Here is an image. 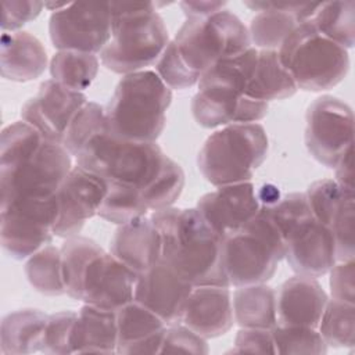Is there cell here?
Returning a JSON list of instances; mask_svg holds the SVG:
<instances>
[{"label": "cell", "mask_w": 355, "mask_h": 355, "mask_svg": "<svg viewBox=\"0 0 355 355\" xmlns=\"http://www.w3.org/2000/svg\"><path fill=\"white\" fill-rule=\"evenodd\" d=\"M161 236V259L191 286L229 287L222 237L196 208L168 207L150 215Z\"/></svg>", "instance_id": "1"}, {"label": "cell", "mask_w": 355, "mask_h": 355, "mask_svg": "<svg viewBox=\"0 0 355 355\" xmlns=\"http://www.w3.org/2000/svg\"><path fill=\"white\" fill-rule=\"evenodd\" d=\"M111 39L100 53L115 73H132L155 64L169 43L168 29L154 1L111 3Z\"/></svg>", "instance_id": "2"}, {"label": "cell", "mask_w": 355, "mask_h": 355, "mask_svg": "<svg viewBox=\"0 0 355 355\" xmlns=\"http://www.w3.org/2000/svg\"><path fill=\"white\" fill-rule=\"evenodd\" d=\"M171 101L172 89L155 71L123 75L105 105L107 129L118 139L155 141L165 128Z\"/></svg>", "instance_id": "3"}, {"label": "cell", "mask_w": 355, "mask_h": 355, "mask_svg": "<svg viewBox=\"0 0 355 355\" xmlns=\"http://www.w3.org/2000/svg\"><path fill=\"white\" fill-rule=\"evenodd\" d=\"M269 140L258 122L232 123L211 133L197 155V165L215 187L251 182L266 159Z\"/></svg>", "instance_id": "4"}, {"label": "cell", "mask_w": 355, "mask_h": 355, "mask_svg": "<svg viewBox=\"0 0 355 355\" xmlns=\"http://www.w3.org/2000/svg\"><path fill=\"white\" fill-rule=\"evenodd\" d=\"M284 240L268 209L222 239V265L229 287L266 283L284 258Z\"/></svg>", "instance_id": "5"}, {"label": "cell", "mask_w": 355, "mask_h": 355, "mask_svg": "<svg viewBox=\"0 0 355 355\" xmlns=\"http://www.w3.org/2000/svg\"><path fill=\"white\" fill-rule=\"evenodd\" d=\"M168 155L155 141L118 139L104 129L75 157L76 165L107 182L132 186L143 193L162 169Z\"/></svg>", "instance_id": "6"}, {"label": "cell", "mask_w": 355, "mask_h": 355, "mask_svg": "<svg viewBox=\"0 0 355 355\" xmlns=\"http://www.w3.org/2000/svg\"><path fill=\"white\" fill-rule=\"evenodd\" d=\"M171 46L187 72L198 82L219 60L239 54L252 44L241 19L223 8L205 18H187Z\"/></svg>", "instance_id": "7"}, {"label": "cell", "mask_w": 355, "mask_h": 355, "mask_svg": "<svg viewBox=\"0 0 355 355\" xmlns=\"http://www.w3.org/2000/svg\"><path fill=\"white\" fill-rule=\"evenodd\" d=\"M298 89L323 92L337 86L348 73V50L320 35L311 19L297 25L277 50Z\"/></svg>", "instance_id": "8"}, {"label": "cell", "mask_w": 355, "mask_h": 355, "mask_svg": "<svg viewBox=\"0 0 355 355\" xmlns=\"http://www.w3.org/2000/svg\"><path fill=\"white\" fill-rule=\"evenodd\" d=\"M53 197L15 198L1 204L0 237L3 248L14 259H25L50 244L55 220Z\"/></svg>", "instance_id": "9"}, {"label": "cell", "mask_w": 355, "mask_h": 355, "mask_svg": "<svg viewBox=\"0 0 355 355\" xmlns=\"http://www.w3.org/2000/svg\"><path fill=\"white\" fill-rule=\"evenodd\" d=\"M72 166V155L62 143L46 139L28 159L0 173L1 204L15 198L53 197Z\"/></svg>", "instance_id": "10"}, {"label": "cell", "mask_w": 355, "mask_h": 355, "mask_svg": "<svg viewBox=\"0 0 355 355\" xmlns=\"http://www.w3.org/2000/svg\"><path fill=\"white\" fill-rule=\"evenodd\" d=\"M305 146L322 165L334 168L348 148L352 147L354 114L338 97L320 96L313 100L305 114Z\"/></svg>", "instance_id": "11"}, {"label": "cell", "mask_w": 355, "mask_h": 355, "mask_svg": "<svg viewBox=\"0 0 355 355\" xmlns=\"http://www.w3.org/2000/svg\"><path fill=\"white\" fill-rule=\"evenodd\" d=\"M111 31V3H67L49 19L50 39L57 50L101 53Z\"/></svg>", "instance_id": "12"}, {"label": "cell", "mask_w": 355, "mask_h": 355, "mask_svg": "<svg viewBox=\"0 0 355 355\" xmlns=\"http://www.w3.org/2000/svg\"><path fill=\"white\" fill-rule=\"evenodd\" d=\"M107 190L104 178L73 165L55 193L54 236L68 239L79 234L86 220L97 215Z\"/></svg>", "instance_id": "13"}, {"label": "cell", "mask_w": 355, "mask_h": 355, "mask_svg": "<svg viewBox=\"0 0 355 355\" xmlns=\"http://www.w3.org/2000/svg\"><path fill=\"white\" fill-rule=\"evenodd\" d=\"M137 273L103 248L86 263L73 300L116 311L133 300Z\"/></svg>", "instance_id": "14"}, {"label": "cell", "mask_w": 355, "mask_h": 355, "mask_svg": "<svg viewBox=\"0 0 355 355\" xmlns=\"http://www.w3.org/2000/svg\"><path fill=\"white\" fill-rule=\"evenodd\" d=\"M86 103L85 93L49 79L40 83L37 93L25 101L21 118L46 139L61 143L71 121Z\"/></svg>", "instance_id": "15"}, {"label": "cell", "mask_w": 355, "mask_h": 355, "mask_svg": "<svg viewBox=\"0 0 355 355\" xmlns=\"http://www.w3.org/2000/svg\"><path fill=\"white\" fill-rule=\"evenodd\" d=\"M194 286L159 259L136 277L133 300L159 316L166 326L180 323Z\"/></svg>", "instance_id": "16"}, {"label": "cell", "mask_w": 355, "mask_h": 355, "mask_svg": "<svg viewBox=\"0 0 355 355\" xmlns=\"http://www.w3.org/2000/svg\"><path fill=\"white\" fill-rule=\"evenodd\" d=\"M196 209L222 239L241 229L261 209L252 182L219 186L200 197Z\"/></svg>", "instance_id": "17"}, {"label": "cell", "mask_w": 355, "mask_h": 355, "mask_svg": "<svg viewBox=\"0 0 355 355\" xmlns=\"http://www.w3.org/2000/svg\"><path fill=\"white\" fill-rule=\"evenodd\" d=\"M194 121L207 129L232 123H254L266 116L269 105L236 90L219 86H198L191 100Z\"/></svg>", "instance_id": "18"}, {"label": "cell", "mask_w": 355, "mask_h": 355, "mask_svg": "<svg viewBox=\"0 0 355 355\" xmlns=\"http://www.w3.org/2000/svg\"><path fill=\"white\" fill-rule=\"evenodd\" d=\"M319 4L247 1L248 8L258 11L247 28L251 44L258 50L277 51L298 24L313 17Z\"/></svg>", "instance_id": "19"}, {"label": "cell", "mask_w": 355, "mask_h": 355, "mask_svg": "<svg viewBox=\"0 0 355 355\" xmlns=\"http://www.w3.org/2000/svg\"><path fill=\"white\" fill-rule=\"evenodd\" d=\"M284 244V258L297 275L316 279L329 273L337 262L333 234L315 218L290 232Z\"/></svg>", "instance_id": "20"}, {"label": "cell", "mask_w": 355, "mask_h": 355, "mask_svg": "<svg viewBox=\"0 0 355 355\" xmlns=\"http://www.w3.org/2000/svg\"><path fill=\"white\" fill-rule=\"evenodd\" d=\"M180 323L204 338L227 333L234 323L229 287L194 286L184 305Z\"/></svg>", "instance_id": "21"}, {"label": "cell", "mask_w": 355, "mask_h": 355, "mask_svg": "<svg viewBox=\"0 0 355 355\" xmlns=\"http://www.w3.org/2000/svg\"><path fill=\"white\" fill-rule=\"evenodd\" d=\"M329 297L315 277L297 275L276 290L277 324L318 329Z\"/></svg>", "instance_id": "22"}, {"label": "cell", "mask_w": 355, "mask_h": 355, "mask_svg": "<svg viewBox=\"0 0 355 355\" xmlns=\"http://www.w3.org/2000/svg\"><path fill=\"white\" fill-rule=\"evenodd\" d=\"M115 315L116 354H159L166 330V324L159 316L135 300L116 309Z\"/></svg>", "instance_id": "23"}, {"label": "cell", "mask_w": 355, "mask_h": 355, "mask_svg": "<svg viewBox=\"0 0 355 355\" xmlns=\"http://www.w3.org/2000/svg\"><path fill=\"white\" fill-rule=\"evenodd\" d=\"M110 252L137 275L161 259V236L150 216H139L115 230Z\"/></svg>", "instance_id": "24"}, {"label": "cell", "mask_w": 355, "mask_h": 355, "mask_svg": "<svg viewBox=\"0 0 355 355\" xmlns=\"http://www.w3.org/2000/svg\"><path fill=\"white\" fill-rule=\"evenodd\" d=\"M47 53L42 42L29 32H3L0 42L1 76L12 82L39 78L47 67Z\"/></svg>", "instance_id": "25"}, {"label": "cell", "mask_w": 355, "mask_h": 355, "mask_svg": "<svg viewBox=\"0 0 355 355\" xmlns=\"http://www.w3.org/2000/svg\"><path fill=\"white\" fill-rule=\"evenodd\" d=\"M115 311L83 304L72 333L73 354H116Z\"/></svg>", "instance_id": "26"}, {"label": "cell", "mask_w": 355, "mask_h": 355, "mask_svg": "<svg viewBox=\"0 0 355 355\" xmlns=\"http://www.w3.org/2000/svg\"><path fill=\"white\" fill-rule=\"evenodd\" d=\"M49 315L25 308L6 315L0 324V349L4 355L42 352Z\"/></svg>", "instance_id": "27"}, {"label": "cell", "mask_w": 355, "mask_h": 355, "mask_svg": "<svg viewBox=\"0 0 355 355\" xmlns=\"http://www.w3.org/2000/svg\"><path fill=\"white\" fill-rule=\"evenodd\" d=\"M297 90L293 76L280 61L279 51L258 50L245 96L257 101L269 103L291 97Z\"/></svg>", "instance_id": "28"}, {"label": "cell", "mask_w": 355, "mask_h": 355, "mask_svg": "<svg viewBox=\"0 0 355 355\" xmlns=\"http://www.w3.org/2000/svg\"><path fill=\"white\" fill-rule=\"evenodd\" d=\"M232 304L240 327L272 330L277 324L276 290L266 283L236 287Z\"/></svg>", "instance_id": "29"}, {"label": "cell", "mask_w": 355, "mask_h": 355, "mask_svg": "<svg viewBox=\"0 0 355 355\" xmlns=\"http://www.w3.org/2000/svg\"><path fill=\"white\" fill-rule=\"evenodd\" d=\"M98 67L100 62L96 54L76 50H58L50 60V75L51 79L60 85L83 93L96 79Z\"/></svg>", "instance_id": "30"}, {"label": "cell", "mask_w": 355, "mask_h": 355, "mask_svg": "<svg viewBox=\"0 0 355 355\" xmlns=\"http://www.w3.org/2000/svg\"><path fill=\"white\" fill-rule=\"evenodd\" d=\"M316 31L344 49L355 44V3L326 1L320 3L311 18Z\"/></svg>", "instance_id": "31"}, {"label": "cell", "mask_w": 355, "mask_h": 355, "mask_svg": "<svg viewBox=\"0 0 355 355\" xmlns=\"http://www.w3.org/2000/svg\"><path fill=\"white\" fill-rule=\"evenodd\" d=\"M25 276L29 284L44 295L65 294L62 268H61V248L47 244L31 255L24 266Z\"/></svg>", "instance_id": "32"}, {"label": "cell", "mask_w": 355, "mask_h": 355, "mask_svg": "<svg viewBox=\"0 0 355 355\" xmlns=\"http://www.w3.org/2000/svg\"><path fill=\"white\" fill-rule=\"evenodd\" d=\"M46 137L25 121H17L1 130L0 173L8 172L37 151Z\"/></svg>", "instance_id": "33"}, {"label": "cell", "mask_w": 355, "mask_h": 355, "mask_svg": "<svg viewBox=\"0 0 355 355\" xmlns=\"http://www.w3.org/2000/svg\"><path fill=\"white\" fill-rule=\"evenodd\" d=\"M318 330L327 347L352 348L355 343V304L329 298Z\"/></svg>", "instance_id": "34"}, {"label": "cell", "mask_w": 355, "mask_h": 355, "mask_svg": "<svg viewBox=\"0 0 355 355\" xmlns=\"http://www.w3.org/2000/svg\"><path fill=\"white\" fill-rule=\"evenodd\" d=\"M147 212L148 208L140 190L118 182H108V190L97 215L119 226L139 216H144Z\"/></svg>", "instance_id": "35"}, {"label": "cell", "mask_w": 355, "mask_h": 355, "mask_svg": "<svg viewBox=\"0 0 355 355\" xmlns=\"http://www.w3.org/2000/svg\"><path fill=\"white\" fill-rule=\"evenodd\" d=\"M104 129H107L105 107L87 101L71 121L61 143L72 157H76L85 144Z\"/></svg>", "instance_id": "36"}, {"label": "cell", "mask_w": 355, "mask_h": 355, "mask_svg": "<svg viewBox=\"0 0 355 355\" xmlns=\"http://www.w3.org/2000/svg\"><path fill=\"white\" fill-rule=\"evenodd\" d=\"M184 186V172L182 166L172 158H166L162 169L151 184L141 193L148 211H159L179 198Z\"/></svg>", "instance_id": "37"}, {"label": "cell", "mask_w": 355, "mask_h": 355, "mask_svg": "<svg viewBox=\"0 0 355 355\" xmlns=\"http://www.w3.org/2000/svg\"><path fill=\"white\" fill-rule=\"evenodd\" d=\"M276 354H326L327 345L318 329L306 326H282L272 329Z\"/></svg>", "instance_id": "38"}, {"label": "cell", "mask_w": 355, "mask_h": 355, "mask_svg": "<svg viewBox=\"0 0 355 355\" xmlns=\"http://www.w3.org/2000/svg\"><path fill=\"white\" fill-rule=\"evenodd\" d=\"M349 194L354 191L341 187L334 179L316 180L305 191L313 218L327 227Z\"/></svg>", "instance_id": "39"}, {"label": "cell", "mask_w": 355, "mask_h": 355, "mask_svg": "<svg viewBox=\"0 0 355 355\" xmlns=\"http://www.w3.org/2000/svg\"><path fill=\"white\" fill-rule=\"evenodd\" d=\"M265 208L277 226L283 240L295 227L309 219H313L305 193H290L284 197H280L276 204Z\"/></svg>", "instance_id": "40"}, {"label": "cell", "mask_w": 355, "mask_h": 355, "mask_svg": "<svg viewBox=\"0 0 355 355\" xmlns=\"http://www.w3.org/2000/svg\"><path fill=\"white\" fill-rule=\"evenodd\" d=\"M78 318L75 311H61L49 315L42 352L50 355L73 354L72 333Z\"/></svg>", "instance_id": "41"}, {"label": "cell", "mask_w": 355, "mask_h": 355, "mask_svg": "<svg viewBox=\"0 0 355 355\" xmlns=\"http://www.w3.org/2000/svg\"><path fill=\"white\" fill-rule=\"evenodd\" d=\"M354 200H355L354 194H349L344 200L341 208L334 216L331 225L329 226L334 240L337 261L354 259L355 257V241H354L355 202Z\"/></svg>", "instance_id": "42"}, {"label": "cell", "mask_w": 355, "mask_h": 355, "mask_svg": "<svg viewBox=\"0 0 355 355\" xmlns=\"http://www.w3.org/2000/svg\"><path fill=\"white\" fill-rule=\"evenodd\" d=\"M169 352H189V354H208L209 348L207 338L197 334L182 323L166 326L159 354Z\"/></svg>", "instance_id": "43"}, {"label": "cell", "mask_w": 355, "mask_h": 355, "mask_svg": "<svg viewBox=\"0 0 355 355\" xmlns=\"http://www.w3.org/2000/svg\"><path fill=\"white\" fill-rule=\"evenodd\" d=\"M43 1H3L1 3V31L17 32L22 25L33 21L43 10Z\"/></svg>", "instance_id": "44"}, {"label": "cell", "mask_w": 355, "mask_h": 355, "mask_svg": "<svg viewBox=\"0 0 355 355\" xmlns=\"http://www.w3.org/2000/svg\"><path fill=\"white\" fill-rule=\"evenodd\" d=\"M330 273V293L331 298L355 304V262L354 259L337 261Z\"/></svg>", "instance_id": "45"}, {"label": "cell", "mask_w": 355, "mask_h": 355, "mask_svg": "<svg viewBox=\"0 0 355 355\" xmlns=\"http://www.w3.org/2000/svg\"><path fill=\"white\" fill-rule=\"evenodd\" d=\"M232 352L250 354H276L272 330L269 329H247L240 327L234 338Z\"/></svg>", "instance_id": "46"}, {"label": "cell", "mask_w": 355, "mask_h": 355, "mask_svg": "<svg viewBox=\"0 0 355 355\" xmlns=\"http://www.w3.org/2000/svg\"><path fill=\"white\" fill-rule=\"evenodd\" d=\"M182 11L187 18H205L219 12L226 6V1L215 0H186L179 3Z\"/></svg>", "instance_id": "47"}, {"label": "cell", "mask_w": 355, "mask_h": 355, "mask_svg": "<svg viewBox=\"0 0 355 355\" xmlns=\"http://www.w3.org/2000/svg\"><path fill=\"white\" fill-rule=\"evenodd\" d=\"M336 172V182L347 189L354 191V168H352V147L345 151L340 161L333 168Z\"/></svg>", "instance_id": "48"}]
</instances>
